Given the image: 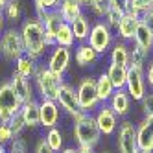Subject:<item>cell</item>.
Instances as JSON below:
<instances>
[{
  "instance_id": "obj_1",
  "label": "cell",
  "mask_w": 153,
  "mask_h": 153,
  "mask_svg": "<svg viewBox=\"0 0 153 153\" xmlns=\"http://www.w3.org/2000/svg\"><path fill=\"white\" fill-rule=\"evenodd\" d=\"M19 30H20V37H22L24 52L28 56L35 57L37 61L41 57H45L50 48L46 45V33H45V28H42L41 20L35 15L26 17Z\"/></svg>"
},
{
  "instance_id": "obj_2",
  "label": "cell",
  "mask_w": 153,
  "mask_h": 153,
  "mask_svg": "<svg viewBox=\"0 0 153 153\" xmlns=\"http://www.w3.org/2000/svg\"><path fill=\"white\" fill-rule=\"evenodd\" d=\"M33 87H35V94L39 96V100H53L57 102V94H59V87L63 85L65 78L53 74L45 63H39V67L33 74Z\"/></svg>"
},
{
  "instance_id": "obj_3",
  "label": "cell",
  "mask_w": 153,
  "mask_h": 153,
  "mask_svg": "<svg viewBox=\"0 0 153 153\" xmlns=\"http://www.w3.org/2000/svg\"><path fill=\"white\" fill-rule=\"evenodd\" d=\"M72 138L76 146H87L96 149L102 140V133L98 129V124L94 120V114L83 113L79 118L74 120V129H72Z\"/></svg>"
},
{
  "instance_id": "obj_4",
  "label": "cell",
  "mask_w": 153,
  "mask_h": 153,
  "mask_svg": "<svg viewBox=\"0 0 153 153\" xmlns=\"http://www.w3.org/2000/svg\"><path fill=\"white\" fill-rule=\"evenodd\" d=\"M24 45L20 37V30L17 26H9L0 33V56L6 61H17L20 56H24Z\"/></svg>"
},
{
  "instance_id": "obj_5",
  "label": "cell",
  "mask_w": 153,
  "mask_h": 153,
  "mask_svg": "<svg viewBox=\"0 0 153 153\" xmlns=\"http://www.w3.org/2000/svg\"><path fill=\"white\" fill-rule=\"evenodd\" d=\"M76 92H78V102L79 109L83 113H91L94 114L96 109L100 107V98L96 92V78L94 76H85L79 79V83L76 85Z\"/></svg>"
},
{
  "instance_id": "obj_6",
  "label": "cell",
  "mask_w": 153,
  "mask_h": 153,
  "mask_svg": "<svg viewBox=\"0 0 153 153\" xmlns=\"http://www.w3.org/2000/svg\"><path fill=\"white\" fill-rule=\"evenodd\" d=\"M116 41V35H114V30L109 28L103 20H98V22L92 24L91 28V33H89V39H87V42L100 53V56H103V53H107L109 50H111L113 42Z\"/></svg>"
},
{
  "instance_id": "obj_7",
  "label": "cell",
  "mask_w": 153,
  "mask_h": 153,
  "mask_svg": "<svg viewBox=\"0 0 153 153\" xmlns=\"http://www.w3.org/2000/svg\"><path fill=\"white\" fill-rule=\"evenodd\" d=\"M116 149L118 153H135L138 151V142H137V124L133 120L124 118L118 124L116 129Z\"/></svg>"
},
{
  "instance_id": "obj_8",
  "label": "cell",
  "mask_w": 153,
  "mask_h": 153,
  "mask_svg": "<svg viewBox=\"0 0 153 153\" xmlns=\"http://www.w3.org/2000/svg\"><path fill=\"white\" fill-rule=\"evenodd\" d=\"M20 100L17 98L9 79L0 83V122H9L17 113H20Z\"/></svg>"
},
{
  "instance_id": "obj_9",
  "label": "cell",
  "mask_w": 153,
  "mask_h": 153,
  "mask_svg": "<svg viewBox=\"0 0 153 153\" xmlns=\"http://www.w3.org/2000/svg\"><path fill=\"white\" fill-rule=\"evenodd\" d=\"M72 48H65V46H52L46 53V67L53 72L65 78V74L68 72L70 65H72Z\"/></svg>"
},
{
  "instance_id": "obj_10",
  "label": "cell",
  "mask_w": 153,
  "mask_h": 153,
  "mask_svg": "<svg viewBox=\"0 0 153 153\" xmlns=\"http://www.w3.org/2000/svg\"><path fill=\"white\" fill-rule=\"evenodd\" d=\"M35 17L41 20L42 28H45V33H46V45L48 48L56 46V35H57V30L61 28V24L65 22L59 9H35Z\"/></svg>"
},
{
  "instance_id": "obj_11",
  "label": "cell",
  "mask_w": 153,
  "mask_h": 153,
  "mask_svg": "<svg viewBox=\"0 0 153 153\" xmlns=\"http://www.w3.org/2000/svg\"><path fill=\"white\" fill-rule=\"evenodd\" d=\"M126 91L129 98L133 102H140L148 92V85H146V76L144 68H137V67H129L127 72V81H126Z\"/></svg>"
},
{
  "instance_id": "obj_12",
  "label": "cell",
  "mask_w": 153,
  "mask_h": 153,
  "mask_svg": "<svg viewBox=\"0 0 153 153\" xmlns=\"http://www.w3.org/2000/svg\"><path fill=\"white\" fill-rule=\"evenodd\" d=\"M94 120L98 124V129H100L102 137H113L118 129V124H120V118L114 114V111L107 103H102L96 109Z\"/></svg>"
},
{
  "instance_id": "obj_13",
  "label": "cell",
  "mask_w": 153,
  "mask_h": 153,
  "mask_svg": "<svg viewBox=\"0 0 153 153\" xmlns=\"http://www.w3.org/2000/svg\"><path fill=\"white\" fill-rule=\"evenodd\" d=\"M57 103L61 107L63 113H67L70 118L79 113V102H78V92H76V87L68 81H63V85L59 87V94H57Z\"/></svg>"
},
{
  "instance_id": "obj_14",
  "label": "cell",
  "mask_w": 153,
  "mask_h": 153,
  "mask_svg": "<svg viewBox=\"0 0 153 153\" xmlns=\"http://www.w3.org/2000/svg\"><path fill=\"white\" fill-rule=\"evenodd\" d=\"M61 107L53 100H39V118H41V127L50 129L57 127L61 122Z\"/></svg>"
},
{
  "instance_id": "obj_15",
  "label": "cell",
  "mask_w": 153,
  "mask_h": 153,
  "mask_svg": "<svg viewBox=\"0 0 153 153\" xmlns=\"http://www.w3.org/2000/svg\"><path fill=\"white\" fill-rule=\"evenodd\" d=\"M138 22H140V13H137L135 9H129L127 13H124L122 19H120V22H118V26H116V30H114L116 39L131 42L133 37H135Z\"/></svg>"
},
{
  "instance_id": "obj_16",
  "label": "cell",
  "mask_w": 153,
  "mask_h": 153,
  "mask_svg": "<svg viewBox=\"0 0 153 153\" xmlns=\"http://www.w3.org/2000/svg\"><path fill=\"white\" fill-rule=\"evenodd\" d=\"M9 83H11V87H13L17 98L20 100V103H28L31 100H37L33 81L30 78H24V76H19V74L13 72L11 78H9Z\"/></svg>"
},
{
  "instance_id": "obj_17",
  "label": "cell",
  "mask_w": 153,
  "mask_h": 153,
  "mask_svg": "<svg viewBox=\"0 0 153 153\" xmlns=\"http://www.w3.org/2000/svg\"><path fill=\"white\" fill-rule=\"evenodd\" d=\"M74 63L78 65L79 68H89V67H94L100 59V53H98L89 42H78L74 46Z\"/></svg>"
},
{
  "instance_id": "obj_18",
  "label": "cell",
  "mask_w": 153,
  "mask_h": 153,
  "mask_svg": "<svg viewBox=\"0 0 153 153\" xmlns=\"http://www.w3.org/2000/svg\"><path fill=\"white\" fill-rule=\"evenodd\" d=\"M107 105L114 111V114L118 118H127V114L131 113V105H133V100L129 98L126 89H118L114 91V94L111 96V100L107 102Z\"/></svg>"
},
{
  "instance_id": "obj_19",
  "label": "cell",
  "mask_w": 153,
  "mask_h": 153,
  "mask_svg": "<svg viewBox=\"0 0 153 153\" xmlns=\"http://www.w3.org/2000/svg\"><path fill=\"white\" fill-rule=\"evenodd\" d=\"M137 142L138 149H148L153 146V114L142 116V120L137 124Z\"/></svg>"
},
{
  "instance_id": "obj_20",
  "label": "cell",
  "mask_w": 153,
  "mask_h": 153,
  "mask_svg": "<svg viewBox=\"0 0 153 153\" xmlns=\"http://www.w3.org/2000/svg\"><path fill=\"white\" fill-rule=\"evenodd\" d=\"M72 31H74V37H76V42H87V39H89V33H91V28H92V22L89 15H87L85 11L81 15H78L72 22Z\"/></svg>"
},
{
  "instance_id": "obj_21",
  "label": "cell",
  "mask_w": 153,
  "mask_h": 153,
  "mask_svg": "<svg viewBox=\"0 0 153 153\" xmlns=\"http://www.w3.org/2000/svg\"><path fill=\"white\" fill-rule=\"evenodd\" d=\"M109 63L122 65V67H129V42L116 39L113 42L111 50H109Z\"/></svg>"
},
{
  "instance_id": "obj_22",
  "label": "cell",
  "mask_w": 153,
  "mask_h": 153,
  "mask_svg": "<svg viewBox=\"0 0 153 153\" xmlns=\"http://www.w3.org/2000/svg\"><path fill=\"white\" fill-rule=\"evenodd\" d=\"M20 116H22L24 124L28 129H35L41 126V118H39V100H31L28 103H22L20 107Z\"/></svg>"
},
{
  "instance_id": "obj_23",
  "label": "cell",
  "mask_w": 153,
  "mask_h": 153,
  "mask_svg": "<svg viewBox=\"0 0 153 153\" xmlns=\"http://www.w3.org/2000/svg\"><path fill=\"white\" fill-rule=\"evenodd\" d=\"M57 9H59L63 20H65V22H68V24H70L78 15L83 13V6H81L79 0H59Z\"/></svg>"
},
{
  "instance_id": "obj_24",
  "label": "cell",
  "mask_w": 153,
  "mask_h": 153,
  "mask_svg": "<svg viewBox=\"0 0 153 153\" xmlns=\"http://www.w3.org/2000/svg\"><path fill=\"white\" fill-rule=\"evenodd\" d=\"M107 76L111 79L113 87L118 91V89H126V81H127V72H129V67H122V65H114V63H109L107 65Z\"/></svg>"
},
{
  "instance_id": "obj_25",
  "label": "cell",
  "mask_w": 153,
  "mask_h": 153,
  "mask_svg": "<svg viewBox=\"0 0 153 153\" xmlns=\"http://www.w3.org/2000/svg\"><path fill=\"white\" fill-rule=\"evenodd\" d=\"M37 67H39V61L35 57L28 56V53H24V56H20L15 61V70L13 72L31 79V78H33V74H35V70H37Z\"/></svg>"
},
{
  "instance_id": "obj_26",
  "label": "cell",
  "mask_w": 153,
  "mask_h": 153,
  "mask_svg": "<svg viewBox=\"0 0 153 153\" xmlns=\"http://www.w3.org/2000/svg\"><path fill=\"white\" fill-rule=\"evenodd\" d=\"M114 87L109 79L107 72H100L96 76V92H98V98H100V103H107L111 100V96L114 94Z\"/></svg>"
},
{
  "instance_id": "obj_27",
  "label": "cell",
  "mask_w": 153,
  "mask_h": 153,
  "mask_svg": "<svg viewBox=\"0 0 153 153\" xmlns=\"http://www.w3.org/2000/svg\"><path fill=\"white\" fill-rule=\"evenodd\" d=\"M133 45H137L138 48H142V50H146L148 53H151V50H153V35L149 33V30L146 28V24L142 22H138V26H137V31H135V37H133Z\"/></svg>"
},
{
  "instance_id": "obj_28",
  "label": "cell",
  "mask_w": 153,
  "mask_h": 153,
  "mask_svg": "<svg viewBox=\"0 0 153 153\" xmlns=\"http://www.w3.org/2000/svg\"><path fill=\"white\" fill-rule=\"evenodd\" d=\"M42 138H45V142L48 144V148L52 151H56V153H59L65 148V135H63V131L59 129V126L46 129V133H45Z\"/></svg>"
},
{
  "instance_id": "obj_29",
  "label": "cell",
  "mask_w": 153,
  "mask_h": 153,
  "mask_svg": "<svg viewBox=\"0 0 153 153\" xmlns=\"http://www.w3.org/2000/svg\"><path fill=\"white\" fill-rule=\"evenodd\" d=\"M78 42H76L74 37V31L72 26L68 22H63L61 28L57 30V35H56V46H65V48H74Z\"/></svg>"
},
{
  "instance_id": "obj_30",
  "label": "cell",
  "mask_w": 153,
  "mask_h": 153,
  "mask_svg": "<svg viewBox=\"0 0 153 153\" xmlns=\"http://www.w3.org/2000/svg\"><path fill=\"white\" fill-rule=\"evenodd\" d=\"M148 61H149V53L146 50L138 48L137 45H133V42H129V67L146 68Z\"/></svg>"
},
{
  "instance_id": "obj_31",
  "label": "cell",
  "mask_w": 153,
  "mask_h": 153,
  "mask_svg": "<svg viewBox=\"0 0 153 153\" xmlns=\"http://www.w3.org/2000/svg\"><path fill=\"white\" fill-rule=\"evenodd\" d=\"M2 13H4L6 22L15 26L17 22H20V19H22V2H20V0H9Z\"/></svg>"
},
{
  "instance_id": "obj_32",
  "label": "cell",
  "mask_w": 153,
  "mask_h": 153,
  "mask_svg": "<svg viewBox=\"0 0 153 153\" xmlns=\"http://www.w3.org/2000/svg\"><path fill=\"white\" fill-rule=\"evenodd\" d=\"M7 153H30V144H28V138L22 137H15L9 144L6 146Z\"/></svg>"
},
{
  "instance_id": "obj_33",
  "label": "cell",
  "mask_w": 153,
  "mask_h": 153,
  "mask_svg": "<svg viewBox=\"0 0 153 153\" xmlns=\"http://www.w3.org/2000/svg\"><path fill=\"white\" fill-rule=\"evenodd\" d=\"M7 124H9V127H11V131H13V137H22L24 131L28 129L26 124H24V120H22V116H20V113H17Z\"/></svg>"
},
{
  "instance_id": "obj_34",
  "label": "cell",
  "mask_w": 153,
  "mask_h": 153,
  "mask_svg": "<svg viewBox=\"0 0 153 153\" xmlns=\"http://www.w3.org/2000/svg\"><path fill=\"white\" fill-rule=\"evenodd\" d=\"M138 103H140L142 116H151V114H153V91H148L146 96L142 98Z\"/></svg>"
},
{
  "instance_id": "obj_35",
  "label": "cell",
  "mask_w": 153,
  "mask_h": 153,
  "mask_svg": "<svg viewBox=\"0 0 153 153\" xmlns=\"http://www.w3.org/2000/svg\"><path fill=\"white\" fill-rule=\"evenodd\" d=\"M91 9H92V13H94L98 19H103L105 13L109 11V0H92Z\"/></svg>"
},
{
  "instance_id": "obj_36",
  "label": "cell",
  "mask_w": 153,
  "mask_h": 153,
  "mask_svg": "<svg viewBox=\"0 0 153 153\" xmlns=\"http://www.w3.org/2000/svg\"><path fill=\"white\" fill-rule=\"evenodd\" d=\"M15 137H13V131L9 127L7 122H0V144L2 146H7Z\"/></svg>"
},
{
  "instance_id": "obj_37",
  "label": "cell",
  "mask_w": 153,
  "mask_h": 153,
  "mask_svg": "<svg viewBox=\"0 0 153 153\" xmlns=\"http://www.w3.org/2000/svg\"><path fill=\"white\" fill-rule=\"evenodd\" d=\"M151 7H153V0H129V9H135L140 15Z\"/></svg>"
},
{
  "instance_id": "obj_38",
  "label": "cell",
  "mask_w": 153,
  "mask_h": 153,
  "mask_svg": "<svg viewBox=\"0 0 153 153\" xmlns=\"http://www.w3.org/2000/svg\"><path fill=\"white\" fill-rule=\"evenodd\" d=\"M120 19H122V13H118V11H114V9L109 7V11H107L105 17H103V22H105L109 28L116 30V26H118V22H120Z\"/></svg>"
},
{
  "instance_id": "obj_39",
  "label": "cell",
  "mask_w": 153,
  "mask_h": 153,
  "mask_svg": "<svg viewBox=\"0 0 153 153\" xmlns=\"http://www.w3.org/2000/svg\"><path fill=\"white\" fill-rule=\"evenodd\" d=\"M109 7L124 15L129 11V0H109Z\"/></svg>"
},
{
  "instance_id": "obj_40",
  "label": "cell",
  "mask_w": 153,
  "mask_h": 153,
  "mask_svg": "<svg viewBox=\"0 0 153 153\" xmlns=\"http://www.w3.org/2000/svg\"><path fill=\"white\" fill-rule=\"evenodd\" d=\"M57 4H59V0H33L35 9H45V11H48V9H57Z\"/></svg>"
},
{
  "instance_id": "obj_41",
  "label": "cell",
  "mask_w": 153,
  "mask_h": 153,
  "mask_svg": "<svg viewBox=\"0 0 153 153\" xmlns=\"http://www.w3.org/2000/svg\"><path fill=\"white\" fill-rule=\"evenodd\" d=\"M140 20H142V22L146 24V28L149 30V33L153 35V7L142 13V15H140Z\"/></svg>"
},
{
  "instance_id": "obj_42",
  "label": "cell",
  "mask_w": 153,
  "mask_h": 153,
  "mask_svg": "<svg viewBox=\"0 0 153 153\" xmlns=\"http://www.w3.org/2000/svg\"><path fill=\"white\" fill-rule=\"evenodd\" d=\"M144 76H146V85H148V89L153 91V59L146 65V68H144Z\"/></svg>"
},
{
  "instance_id": "obj_43",
  "label": "cell",
  "mask_w": 153,
  "mask_h": 153,
  "mask_svg": "<svg viewBox=\"0 0 153 153\" xmlns=\"http://www.w3.org/2000/svg\"><path fill=\"white\" fill-rule=\"evenodd\" d=\"M33 153H56V151H52L48 148V144L45 142V138H39L37 144H35V148H33Z\"/></svg>"
},
{
  "instance_id": "obj_44",
  "label": "cell",
  "mask_w": 153,
  "mask_h": 153,
  "mask_svg": "<svg viewBox=\"0 0 153 153\" xmlns=\"http://www.w3.org/2000/svg\"><path fill=\"white\" fill-rule=\"evenodd\" d=\"M59 153H78V146H65Z\"/></svg>"
},
{
  "instance_id": "obj_45",
  "label": "cell",
  "mask_w": 153,
  "mask_h": 153,
  "mask_svg": "<svg viewBox=\"0 0 153 153\" xmlns=\"http://www.w3.org/2000/svg\"><path fill=\"white\" fill-rule=\"evenodd\" d=\"M78 153H96V149L87 148V146H78Z\"/></svg>"
},
{
  "instance_id": "obj_46",
  "label": "cell",
  "mask_w": 153,
  "mask_h": 153,
  "mask_svg": "<svg viewBox=\"0 0 153 153\" xmlns=\"http://www.w3.org/2000/svg\"><path fill=\"white\" fill-rule=\"evenodd\" d=\"M6 30V19H4V13L0 11V33Z\"/></svg>"
},
{
  "instance_id": "obj_47",
  "label": "cell",
  "mask_w": 153,
  "mask_h": 153,
  "mask_svg": "<svg viewBox=\"0 0 153 153\" xmlns=\"http://www.w3.org/2000/svg\"><path fill=\"white\" fill-rule=\"evenodd\" d=\"M79 2H81V6H83V9H85V7H91L92 0H79Z\"/></svg>"
},
{
  "instance_id": "obj_48",
  "label": "cell",
  "mask_w": 153,
  "mask_h": 153,
  "mask_svg": "<svg viewBox=\"0 0 153 153\" xmlns=\"http://www.w3.org/2000/svg\"><path fill=\"white\" fill-rule=\"evenodd\" d=\"M7 2L9 0H0V11H4V7L7 6Z\"/></svg>"
},
{
  "instance_id": "obj_49",
  "label": "cell",
  "mask_w": 153,
  "mask_h": 153,
  "mask_svg": "<svg viewBox=\"0 0 153 153\" xmlns=\"http://www.w3.org/2000/svg\"><path fill=\"white\" fill-rule=\"evenodd\" d=\"M0 153H7V149H6V146H2V144H0Z\"/></svg>"
},
{
  "instance_id": "obj_50",
  "label": "cell",
  "mask_w": 153,
  "mask_h": 153,
  "mask_svg": "<svg viewBox=\"0 0 153 153\" xmlns=\"http://www.w3.org/2000/svg\"><path fill=\"white\" fill-rule=\"evenodd\" d=\"M144 153H153V146H151V148H148V149H144Z\"/></svg>"
},
{
  "instance_id": "obj_51",
  "label": "cell",
  "mask_w": 153,
  "mask_h": 153,
  "mask_svg": "<svg viewBox=\"0 0 153 153\" xmlns=\"http://www.w3.org/2000/svg\"><path fill=\"white\" fill-rule=\"evenodd\" d=\"M102 153H113V151H109V149H105V151H102Z\"/></svg>"
},
{
  "instance_id": "obj_52",
  "label": "cell",
  "mask_w": 153,
  "mask_h": 153,
  "mask_svg": "<svg viewBox=\"0 0 153 153\" xmlns=\"http://www.w3.org/2000/svg\"><path fill=\"white\" fill-rule=\"evenodd\" d=\"M135 153H144V151H142V149H138V151H135Z\"/></svg>"
}]
</instances>
